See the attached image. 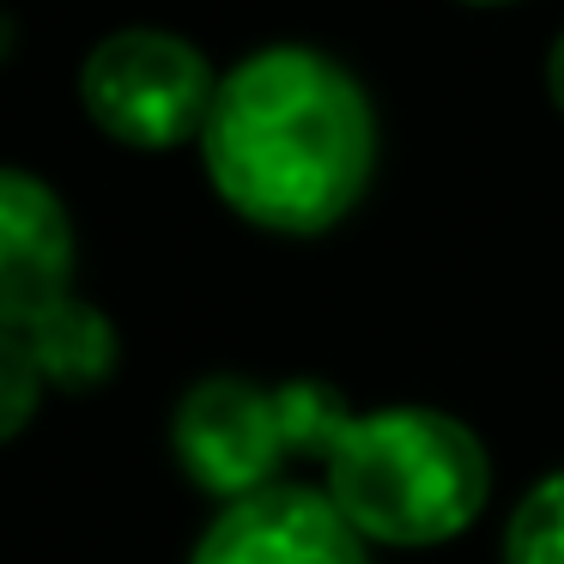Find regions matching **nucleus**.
I'll return each mask as SVG.
<instances>
[{"instance_id":"2","label":"nucleus","mask_w":564,"mask_h":564,"mask_svg":"<svg viewBox=\"0 0 564 564\" xmlns=\"http://www.w3.org/2000/svg\"><path fill=\"white\" fill-rule=\"evenodd\" d=\"M322 498L365 546H443L486 510L491 462L455 413L377 406L334 431Z\"/></svg>"},{"instance_id":"7","label":"nucleus","mask_w":564,"mask_h":564,"mask_svg":"<svg viewBox=\"0 0 564 564\" xmlns=\"http://www.w3.org/2000/svg\"><path fill=\"white\" fill-rule=\"evenodd\" d=\"M19 346L37 365L43 389L62 394H91L116 377V358H122V340H116V322L104 316L98 304L67 292L62 304H50L43 316H31L19 328Z\"/></svg>"},{"instance_id":"9","label":"nucleus","mask_w":564,"mask_h":564,"mask_svg":"<svg viewBox=\"0 0 564 564\" xmlns=\"http://www.w3.org/2000/svg\"><path fill=\"white\" fill-rule=\"evenodd\" d=\"M43 406V377L37 365L25 358V346H19V334L0 328V449L19 437V431L37 419Z\"/></svg>"},{"instance_id":"3","label":"nucleus","mask_w":564,"mask_h":564,"mask_svg":"<svg viewBox=\"0 0 564 564\" xmlns=\"http://www.w3.org/2000/svg\"><path fill=\"white\" fill-rule=\"evenodd\" d=\"M219 74L188 37L159 25H128L91 43L79 62V104L110 134L134 152H171L183 140H200L213 110Z\"/></svg>"},{"instance_id":"12","label":"nucleus","mask_w":564,"mask_h":564,"mask_svg":"<svg viewBox=\"0 0 564 564\" xmlns=\"http://www.w3.org/2000/svg\"><path fill=\"white\" fill-rule=\"evenodd\" d=\"M462 7H510V0H462Z\"/></svg>"},{"instance_id":"6","label":"nucleus","mask_w":564,"mask_h":564,"mask_svg":"<svg viewBox=\"0 0 564 564\" xmlns=\"http://www.w3.org/2000/svg\"><path fill=\"white\" fill-rule=\"evenodd\" d=\"M74 219L43 176L0 164V328L19 334L31 316L74 292Z\"/></svg>"},{"instance_id":"8","label":"nucleus","mask_w":564,"mask_h":564,"mask_svg":"<svg viewBox=\"0 0 564 564\" xmlns=\"http://www.w3.org/2000/svg\"><path fill=\"white\" fill-rule=\"evenodd\" d=\"M503 564H564V467L522 491L503 528Z\"/></svg>"},{"instance_id":"5","label":"nucleus","mask_w":564,"mask_h":564,"mask_svg":"<svg viewBox=\"0 0 564 564\" xmlns=\"http://www.w3.org/2000/svg\"><path fill=\"white\" fill-rule=\"evenodd\" d=\"M188 564H370V552L322 491L268 486L219 503Z\"/></svg>"},{"instance_id":"10","label":"nucleus","mask_w":564,"mask_h":564,"mask_svg":"<svg viewBox=\"0 0 564 564\" xmlns=\"http://www.w3.org/2000/svg\"><path fill=\"white\" fill-rule=\"evenodd\" d=\"M546 98L558 104V116H564V37L552 43V55H546Z\"/></svg>"},{"instance_id":"1","label":"nucleus","mask_w":564,"mask_h":564,"mask_svg":"<svg viewBox=\"0 0 564 564\" xmlns=\"http://www.w3.org/2000/svg\"><path fill=\"white\" fill-rule=\"evenodd\" d=\"M200 164L237 219L273 237H322L370 188L377 110L340 62L304 43H273L219 79Z\"/></svg>"},{"instance_id":"11","label":"nucleus","mask_w":564,"mask_h":564,"mask_svg":"<svg viewBox=\"0 0 564 564\" xmlns=\"http://www.w3.org/2000/svg\"><path fill=\"white\" fill-rule=\"evenodd\" d=\"M13 37H19V31H13V19L0 13V62H7V55H13Z\"/></svg>"},{"instance_id":"4","label":"nucleus","mask_w":564,"mask_h":564,"mask_svg":"<svg viewBox=\"0 0 564 564\" xmlns=\"http://www.w3.org/2000/svg\"><path fill=\"white\" fill-rule=\"evenodd\" d=\"M171 455L188 486L219 503L280 486V462L292 455L280 389L249 377H200L171 413Z\"/></svg>"}]
</instances>
